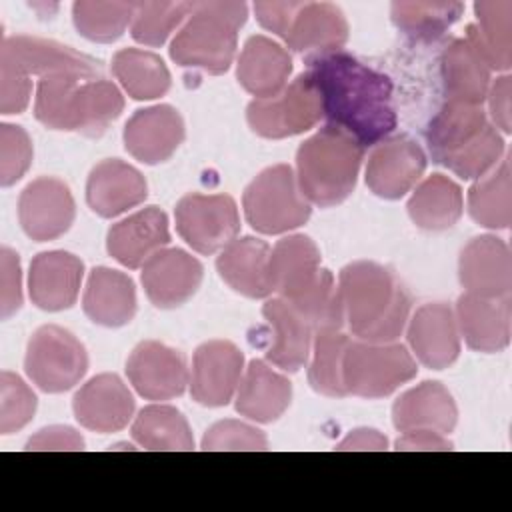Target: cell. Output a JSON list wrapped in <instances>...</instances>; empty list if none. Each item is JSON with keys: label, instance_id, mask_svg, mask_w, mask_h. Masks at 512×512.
I'll return each mask as SVG.
<instances>
[{"label": "cell", "instance_id": "obj_24", "mask_svg": "<svg viewBox=\"0 0 512 512\" xmlns=\"http://www.w3.org/2000/svg\"><path fill=\"white\" fill-rule=\"evenodd\" d=\"M82 276L84 264L74 254L62 250L42 252L30 264V298L42 310H66L78 298Z\"/></svg>", "mask_w": 512, "mask_h": 512}, {"label": "cell", "instance_id": "obj_47", "mask_svg": "<svg viewBox=\"0 0 512 512\" xmlns=\"http://www.w3.org/2000/svg\"><path fill=\"white\" fill-rule=\"evenodd\" d=\"M0 266H2L0 312H2V318H10L22 304V278H20L18 256L10 248H2Z\"/></svg>", "mask_w": 512, "mask_h": 512}, {"label": "cell", "instance_id": "obj_11", "mask_svg": "<svg viewBox=\"0 0 512 512\" xmlns=\"http://www.w3.org/2000/svg\"><path fill=\"white\" fill-rule=\"evenodd\" d=\"M22 230L38 242L62 236L74 222V198L68 186L50 176L30 182L18 200Z\"/></svg>", "mask_w": 512, "mask_h": 512}, {"label": "cell", "instance_id": "obj_2", "mask_svg": "<svg viewBox=\"0 0 512 512\" xmlns=\"http://www.w3.org/2000/svg\"><path fill=\"white\" fill-rule=\"evenodd\" d=\"M122 108V92L102 72L54 70L38 80L34 114L52 130L98 136Z\"/></svg>", "mask_w": 512, "mask_h": 512}, {"label": "cell", "instance_id": "obj_43", "mask_svg": "<svg viewBox=\"0 0 512 512\" xmlns=\"http://www.w3.org/2000/svg\"><path fill=\"white\" fill-rule=\"evenodd\" d=\"M192 10V2H136L130 34L146 46H162Z\"/></svg>", "mask_w": 512, "mask_h": 512}, {"label": "cell", "instance_id": "obj_22", "mask_svg": "<svg viewBox=\"0 0 512 512\" xmlns=\"http://www.w3.org/2000/svg\"><path fill=\"white\" fill-rule=\"evenodd\" d=\"M408 342L424 366L448 368L460 354V334L452 308L442 302L420 306L408 324Z\"/></svg>", "mask_w": 512, "mask_h": 512}, {"label": "cell", "instance_id": "obj_53", "mask_svg": "<svg viewBox=\"0 0 512 512\" xmlns=\"http://www.w3.org/2000/svg\"><path fill=\"white\" fill-rule=\"evenodd\" d=\"M388 440L374 428H358L350 432L336 450H386Z\"/></svg>", "mask_w": 512, "mask_h": 512}, {"label": "cell", "instance_id": "obj_25", "mask_svg": "<svg viewBox=\"0 0 512 512\" xmlns=\"http://www.w3.org/2000/svg\"><path fill=\"white\" fill-rule=\"evenodd\" d=\"M456 324L466 344L476 352H500L510 342L512 304L506 298L462 294L456 304Z\"/></svg>", "mask_w": 512, "mask_h": 512}, {"label": "cell", "instance_id": "obj_5", "mask_svg": "<svg viewBox=\"0 0 512 512\" xmlns=\"http://www.w3.org/2000/svg\"><path fill=\"white\" fill-rule=\"evenodd\" d=\"M244 2H192L184 26L170 44V58L184 68L222 74L230 68L238 44V30L246 22Z\"/></svg>", "mask_w": 512, "mask_h": 512}, {"label": "cell", "instance_id": "obj_31", "mask_svg": "<svg viewBox=\"0 0 512 512\" xmlns=\"http://www.w3.org/2000/svg\"><path fill=\"white\" fill-rule=\"evenodd\" d=\"M490 68L466 38L452 40L440 56L446 102L482 106L490 88Z\"/></svg>", "mask_w": 512, "mask_h": 512}, {"label": "cell", "instance_id": "obj_36", "mask_svg": "<svg viewBox=\"0 0 512 512\" xmlns=\"http://www.w3.org/2000/svg\"><path fill=\"white\" fill-rule=\"evenodd\" d=\"M408 214L424 230H446L462 216V190L454 180L432 174L414 190Z\"/></svg>", "mask_w": 512, "mask_h": 512}, {"label": "cell", "instance_id": "obj_4", "mask_svg": "<svg viewBox=\"0 0 512 512\" xmlns=\"http://www.w3.org/2000/svg\"><path fill=\"white\" fill-rule=\"evenodd\" d=\"M364 148L344 130L324 126L296 152V182L302 196L316 206L346 200L358 178Z\"/></svg>", "mask_w": 512, "mask_h": 512}, {"label": "cell", "instance_id": "obj_7", "mask_svg": "<svg viewBox=\"0 0 512 512\" xmlns=\"http://www.w3.org/2000/svg\"><path fill=\"white\" fill-rule=\"evenodd\" d=\"M412 354L392 342H348L342 362L346 394L384 398L416 376Z\"/></svg>", "mask_w": 512, "mask_h": 512}, {"label": "cell", "instance_id": "obj_12", "mask_svg": "<svg viewBox=\"0 0 512 512\" xmlns=\"http://www.w3.org/2000/svg\"><path fill=\"white\" fill-rule=\"evenodd\" d=\"M426 170V154L418 142L408 136L382 140L368 158L366 184L388 200L402 198L420 180Z\"/></svg>", "mask_w": 512, "mask_h": 512}, {"label": "cell", "instance_id": "obj_9", "mask_svg": "<svg viewBox=\"0 0 512 512\" xmlns=\"http://www.w3.org/2000/svg\"><path fill=\"white\" fill-rule=\"evenodd\" d=\"M322 118L318 90L308 72L296 76L280 94L248 104L246 120L264 138H288L310 130Z\"/></svg>", "mask_w": 512, "mask_h": 512}, {"label": "cell", "instance_id": "obj_3", "mask_svg": "<svg viewBox=\"0 0 512 512\" xmlns=\"http://www.w3.org/2000/svg\"><path fill=\"white\" fill-rule=\"evenodd\" d=\"M344 320L364 342H394L408 320L410 298L398 278L376 262H352L340 272Z\"/></svg>", "mask_w": 512, "mask_h": 512}, {"label": "cell", "instance_id": "obj_1", "mask_svg": "<svg viewBox=\"0 0 512 512\" xmlns=\"http://www.w3.org/2000/svg\"><path fill=\"white\" fill-rule=\"evenodd\" d=\"M322 116L362 148L382 142L396 128L392 82L354 56L332 50L306 58Z\"/></svg>", "mask_w": 512, "mask_h": 512}, {"label": "cell", "instance_id": "obj_29", "mask_svg": "<svg viewBox=\"0 0 512 512\" xmlns=\"http://www.w3.org/2000/svg\"><path fill=\"white\" fill-rule=\"evenodd\" d=\"M456 418L454 398L440 382H422L404 392L392 406V422L400 432L432 430L450 434Z\"/></svg>", "mask_w": 512, "mask_h": 512}, {"label": "cell", "instance_id": "obj_51", "mask_svg": "<svg viewBox=\"0 0 512 512\" xmlns=\"http://www.w3.org/2000/svg\"><path fill=\"white\" fill-rule=\"evenodd\" d=\"M294 4L296 2H292V0H288V2H256L254 14L262 28L274 32L276 36H282L284 28L288 24V18L294 10Z\"/></svg>", "mask_w": 512, "mask_h": 512}, {"label": "cell", "instance_id": "obj_52", "mask_svg": "<svg viewBox=\"0 0 512 512\" xmlns=\"http://www.w3.org/2000/svg\"><path fill=\"white\" fill-rule=\"evenodd\" d=\"M396 450H452V444L440 432L410 430L396 440Z\"/></svg>", "mask_w": 512, "mask_h": 512}, {"label": "cell", "instance_id": "obj_6", "mask_svg": "<svg viewBox=\"0 0 512 512\" xmlns=\"http://www.w3.org/2000/svg\"><path fill=\"white\" fill-rule=\"evenodd\" d=\"M242 204L248 224L262 234H282L310 218V202L286 164L262 170L244 190Z\"/></svg>", "mask_w": 512, "mask_h": 512}, {"label": "cell", "instance_id": "obj_45", "mask_svg": "<svg viewBox=\"0 0 512 512\" xmlns=\"http://www.w3.org/2000/svg\"><path fill=\"white\" fill-rule=\"evenodd\" d=\"M32 162V142L24 128L14 124L0 126V184L18 182Z\"/></svg>", "mask_w": 512, "mask_h": 512}, {"label": "cell", "instance_id": "obj_30", "mask_svg": "<svg viewBox=\"0 0 512 512\" xmlns=\"http://www.w3.org/2000/svg\"><path fill=\"white\" fill-rule=\"evenodd\" d=\"M262 314L272 328V342L266 350V358L286 370H300L310 354L312 324L284 298H272L262 306Z\"/></svg>", "mask_w": 512, "mask_h": 512}, {"label": "cell", "instance_id": "obj_27", "mask_svg": "<svg viewBox=\"0 0 512 512\" xmlns=\"http://www.w3.org/2000/svg\"><path fill=\"white\" fill-rule=\"evenodd\" d=\"M292 72V58L286 48L268 36H250L240 52L236 76L246 92L258 98H272L286 88Z\"/></svg>", "mask_w": 512, "mask_h": 512}, {"label": "cell", "instance_id": "obj_33", "mask_svg": "<svg viewBox=\"0 0 512 512\" xmlns=\"http://www.w3.org/2000/svg\"><path fill=\"white\" fill-rule=\"evenodd\" d=\"M292 386L266 362L252 360L240 378L236 410L254 422H274L290 406Z\"/></svg>", "mask_w": 512, "mask_h": 512}, {"label": "cell", "instance_id": "obj_28", "mask_svg": "<svg viewBox=\"0 0 512 512\" xmlns=\"http://www.w3.org/2000/svg\"><path fill=\"white\" fill-rule=\"evenodd\" d=\"M216 268L232 290L248 298H264L272 292L270 246L260 238H234L220 250Z\"/></svg>", "mask_w": 512, "mask_h": 512}, {"label": "cell", "instance_id": "obj_35", "mask_svg": "<svg viewBox=\"0 0 512 512\" xmlns=\"http://www.w3.org/2000/svg\"><path fill=\"white\" fill-rule=\"evenodd\" d=\"M476 24L468 26L466 40L490 70H508L512 64V2L482 0L474 4Z\"/></svg>", "mask_w": 512, "mask_h": 512}, {"label": "cell", "instance_id": "obj_49", "mask_svg": "<svg viewBox=\"0 0 512 512\" xmlns=\"http://www.w3.org/2000/svg\"><path fill=\"white\" fill-rule=\"evenodd\" d=\"M26 450H84V440L74 428L50 426L38 430L26 442Z\"/></svg>", "mask_w": 512, "mask_h": 512}, {"label": "cell", "instance_id": "obj_42", "mask_svg": "<svg viewBox=\"0 0 512 512\" xmlns=\"http://www.w3.org/2000/svg\"><path fill=\"white\" fill-rule=\"evenodd\" d=\"M136 2H76L72 18L76 30L92 42H114L132 22Z\"/></svg>", "mask_w": 512, "mask_h": 512}, {"label": "cell", "instance_id": "obj_17", "mask_svg": "<svg viewBox=\"0 0 512 512\" xmlns=\"http://www.w3.org/2000/svg\"><path fill=\"white\" fill-rule=\"evenodd\" d=\"M294 52L322 54L340 50L348 40V22L330 2H296L280 36Z\"/></svg>", "mask_w": 512, "mask_h": 512}, {"label": "cell", "instance_id": "obj_41", "mask_svg": "<svg viewBox=\"0 0 512 512\" xmlns=\"http://www.w3.org/2000/svg\"><path fill=\"white\" fill-rule=\"evenodd\" d=\"M348 342L350 340L342 328H326L314 332V354L308 368V380L316 392L332 398L346 396L342 382V362Z\"/></svg>", "mask_w": 512, "mask_h": 512}, {"label": "cell", "instance_id": "obj_8", "mask_svg": "<svg viewBox=\"0 0 512 512\" xmlns=\"http://www.w3.org/2000/svg\"><path fill=\"white\" fill-rule=\"evenodd\" d=\"M28 378L44 392L70 390L86 374L88 356L80 340L60 326L38 328L26 348Z\"/></svg>", "mask_w": 512, "mask_h": 512}, {"label": "cell", "instance_id": "obj_34", "mask_svg": "<svg viewBox=\"0 0 512 512\" xmlns=\"http://www.w3.org/2000/svg\"><path fill=\"white\" fill-rule=\"evenodd\" d=\"M482 106L446 102L430 120L426 140L434 162L446 164L450 158L468 148L488 126Z\"/></svg>", "mask_w": 512, "mask_h": 512}, {"label": "cell", "instance_id": "obj_14", "mask_svg": "<svg viewBox=\"0 0 512 512\" xmlns=\"http://www.w3.org/2000/svg\"><path fill=\"white\" fill-rule=\"evenodd\" d=\"M328 270L320 268V250L304 234H292L270 250L272 292L296 304L306 298Z\"/></svg>", "mask_w": 512, "mask_h": 512}, {"label": "cell", "instance_id": "obj_21", "mask_svg": "<svg viewBox=\"0 0 512 512\" xmlns=\"http://www.w3.org/2000/svg\"><path fill=\"white\" fill-rule=\"evenodd\" d=\"M72 408L76 420L84 428L108 434L130 422L134 414V398L116 374H100L76 392Z\"/></svg>", "mask_w": 512, "mask_h": 512}, {"label": "cell", "instance_id": "obj_44", "mask_svg": "<svg viewBox=\"0 0 512 512\" xmlns=\"http://www.w3.org/2000/svg\"><path fill=\"white\" fill-rule=\"evenodd\" d=\"M36 412V396L12 372L0 374V432L10 434L24 428Z\"/></svg>", "mask_w": 512, "mask_h": 512}, {"label": "cell", "instance_id": "obj_13", "mask_svg": "<svg viewBox=\"0 0 512 512\" xmlns=\"http://www.w3.org/2000/svg\"><path fill=\"white\" fill-rule=\"evenodd\" d=\"M126 374L134 390L148 400H168L180 396L188 384L184 356L156 340L140 342L128 362Z\"/></svg>", "mask_w": 512, "mask_h": 512}, {"label": "cell", "instance_id": "obj_39", "mask_svg": "<svg viewBox=\"0 0 512 512\" xmlns=\"http://www.w3.org/2000/svg\"><path fill=\"white\" fill-rule=\"evenodd\" d=\"M470 216L486 228L504 230L512 222V182L510 162L504 158L500 166L484 176L468 192Z\"/></svg>", "mask_w": 512, "mask_h": 512}, {"label": "cell", "instance_id": "obj_38", "mask_svg": "<svg viewBox=\"0 0 512 512\" xmlns=\"http://www.w3.org/2000/svg\"><path fill=\"white\" fill-rule=\"evenodd\" d=\"M132 438L146 450H192L194 438L186 418L172 406L152 404L140 410Z\"/></svg>", "mask_w": 512, "mask_h": 512}, {"label": "cell", "instance_id": "obj_20", "mask_svg": "<svg viewBox=\"0 0 512 512\" xmlns=\"http://www.w3.org/2000/svg\"><path fill=\"white\" fill-rule=\"evenodd\" d=\"M0 68H10L24 76H44L54 70H86L102 72L98 60L80 54L52 40H42L26 34L2 40Z\"/></svg>", "mask_w": 512, "mask_h": 512}, {"label": "cell", "instance_id": "obj_32", "mask_svg": "<svg viewBox=\"0 0 512 512\" xmlns=\"http://www.w3.org/2000/svg\"><path fill=\"white\" fill-rule=\"evenodd\" d=\"M86 316L100 326L118 328L136 312V290L130 276L112 268H94L88 276L84 300Z\"/></svg>", "mask_w": 512, "mask_h": 512}, {"label": "cell", "instance_id": "obj_46", "mask_svg": "<svg viewBox=\"0 0 512 512\" xmlns=\"http://www.w3.org/2000/svg\"><path fill=\"white\" fill-rule=\"evenodd\" d=\"M204 450H266V436L240 420H220L202 438Z\"/></svg>", "mask_w": 512, "mask_h": 512}, {"label": "cell", "instance_id": "obj_26", "mask_svg": "<svg viewBox=\"0 0 512 512\" xmlns=\"http://www.w3.org/2000/svg\"><path fill=\"white\" fill-rule=\"evenodd\" d=\"M146 198V180L130 164L110 158L96 164L86 182L88 206L102 218H114Z\"/></svg>", "mask_w": 512, "mask_h": 512}, {"label": "cell", "instance_id": "obj_40", "mask_svg": "<svg viewBox=\"0 0 512 512\" xmlns=\"http://www.w3.org/2000/svg\"><path fill=\"white\" fill-rule=\"evenodd\" d=\"M462 2H394L392 22L416 42H436L462 16Z\"/></svg>", "mask_w": 512, "mask_h": 512}, {"label": "cell", "instance_id": "obj_19", "mask_svg": "<svg viewBox=\"0 0 512 512\" xmlns=\"http://www.w3.org/2000/svg\"><path fill=\"white\" fill-rule=\"evenodd\" d=\"M182 140V116L168 104L136 110L124 126L126 150L144 164L168 160Z\"/></svg>", "mask_w": 512, "mask_h": 512}, {"label": "cell", "instance_id": "obj_50", "mask_svg": "<svg viewBox=\"0 0 512 512\" xmlns=\"http://www.w3.org/2000/svg\"><path fill=\"white\" fill-rule=\"evenodd\" d=\"M510 92H512V78L500 76L488 88V96H486L490 106V116L496 128H502V132H510Z\"/></svg>", "mask_w": 512, "mask_h": 512}, {"label": "cell", "instance_id": "obj_18", "mask_svg": "<svg viewBox=\"0 0 512 512\" xmlns=\"http://www.w3.org/2000/svg\"><path fill=\"white\" fill-rule=\"evenodd\" d=\"M202 282V264L180 248H162L142 266L148 300L158 308H174L194 296Z\"/></svg>", "mask_w": 512, "mask_h": 512}, {"label": "cell", "instance_id": "obj_15", "mask_svg": "<svg viewBox=\"0 0 512 512\" xmlns=\"http://www.w3.org/2000/svg\"><path fill=\"white\" fill-rule=\"evenodd\" d=\"M244 356L226 340H210L194 352L190 392L202 406H224L232 400L242 378Z\"/></svg>", "mask_w": 512, "mask_h": 512}, {"label": "cell", "instance_id": "obj_23", "mask_svg": "<svg viewBox=\"0 0 512 512\" xmlns=\"http://www.w3.org/2000/svg\"><path fill=\"white\" fill-rule=\"evenodd\" d=\"M168 242L166 214L156 206H148L114 224L108 230L106 248L122 266L140 268Z\"/></svg>", "mask_w": 512, "mask_h": 512}, {"label": "cell", "instance_id": "obj_37", "mask_svg": "<svg viewBox=\"0 0 512 512\" xmlns=\"http://www.w3.org/2000/svg\"><path fill=\"white\" fill-rule=\"evenodd\" d=\"M112 72L134 100H154L170 88V72L164 60L148 50H118L112 58Z\"/></svg>", "mask_w": 512, "mask_h": 512}, {"label": "cell", "instance_id": "obj_10", "mask_svg": "<svg viewBox=\"0 0 512 512\" xmlns=\"http://www.w3.org/2000/svg\"><path fill=\"white\" fill-rule=\"evenodd\" d=\"M174 216L178 234L200 254L222 250L240 230L238 208L228 194H188L176 204Z\"/></svg>", "mask_w": 512, "mask_h": 512}, {"label": "cell", "instance_id": "obj_16", "mask_svg": "<svg viewBox=\"0 0 512 512\" xmlns=\"http://www.w3.org/2000/svg\"><path fill=\"white\" fill-rule=\"evenodd\" d=\"M458 272L468 294L482 298L510 296L512 258L508 244L490 234L472 238L460 254Z\"/></svg>", "mask_w": 512, "mask_h": 512}, {"label": "cell", "instance_id": "obj_48", "mask_svg": "<svg viewBox=\"0 0 512 512\" xmlns=\"http://www.w3.org/2000/svg\"><path fill=\"white\" fill-rule=\"evenodd\" d=\"M32 94V82L28 76L10 68H0V110L2 114H20Z\"/></svg>", "mask_w": 512, "mask_h": 512}]
</instances>
